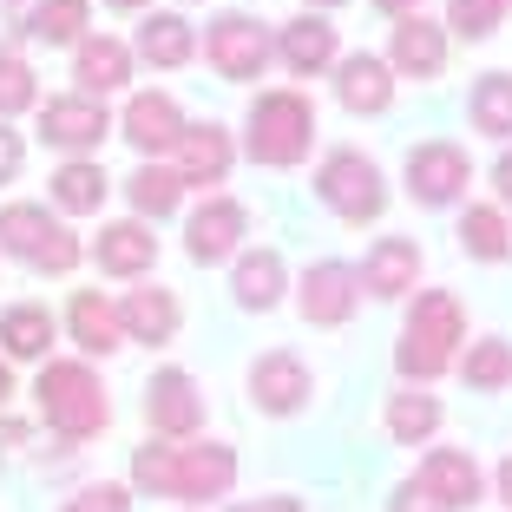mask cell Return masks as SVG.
Listing matches in <instances>:
<instances>
[{"label": "cell", "instance_id": "cell-6", "mask_svg": "<svg viewBox=\"0 0 512 512\" xmlns=\"http://www.w3.org/2000/svg\"><path fill=\"white\" fill-rule=\"evenodd\" d=\"M0 250L33 263V270H46V276H66L79 263V237L60 217H46V204H7L0 211Z\"/></svg>", "mask_w": 512, "mask_h": 512}, {"label": "cell", "instance_id": "cell-22", "mask_svg": "<svg viewBox=\"0 0 512 512\" xmlns=\"http://www.w3.org/2000/svg\"><path fill=\"white\" fill-rule=\"evenodd\" d=\"M276 53H283V66L289 73H322V66H335V27L322 14H302V20H289L283 33H276Z\"/></svg>", "mask_w": 512, "mask_h": 512}, {"label": "cell", "instance_id": "cell-1", "mask_svg": "<svg viewBox=\"0 0 512 512\" xmlns=\"http://www.w3.org/2000/svg\"><path fill=\"white\" fill-rule=\"evenodd\" d=\"M132 486L151 499H224L237 486V453L204 440V447H138L132 453Z\"/></svg>", "mask_w": 512, "mask_h": 512}, {"label": "cell", "instance_id": "cell-47", "mask_svg": "<svg viewBox=\"0 0 512 512\" xmlns=\"http://www.w3.org/2000/svg\"><path fill=\"white\" fill-rule=\"evenodd\" d=\"M302 7H342V0H302Z\"/></svg>", "mask_w": 512, "mask_h": 512}, {"label": "cell", "instance_id": "cell-37", "mask_svg": "<svg viewBox=\"0 0 512 512\" xmlns=\"http://www.w3.org/2000/svg\"><path fill=\"white\" fill-rule=\"evenodd\" d=\"M60 512H132V493H125V486H112V480H99V486H79Z\"/></svg>", "mask_w": 512, "mask_h": 512}, {"label": "cell", "instance_id": "cell-20", "mask_svg": "<svg viewBox=\"0 0 512 512\" xmlns=\"http://www.w3.org/2000/svg\"><path fill=\"white\" fill-rule=\"evenodd\" d=\"M414 276H421V243L414 237H381L362 263V289H375V296H407Z\"/></svg>", "mask_w": 512, "mask_h": 512}, {"label": "cell", "instance_id": "cell-14", "mask_svg": "<svg viewBox=\"0 0 512 512\" xmlns=\"http://www.w3.org/2000/svg\"><path fill=\"white\" fill-rule=\"evenodd\" d=\"M414 486H421V493H434L447 512H460V506H480V486H486V480H480V460H473V453L434 447V453L421 460V480H414Z\"/></svg>", "mask_w": 512, "mask_h": 512}, {"label": "cell", "instance_id": "cell-27", "mask_svg": "<svg viewBox=\"0 0 512 512\" xmlns=\"http://www.w3.org/2000/svg\"><path fill=\"white\" fill-rule=\"evenodd\" d=\"M230 289H237L243 309H276V302H283V256H276V250L237 256V276H230Z\"/></svg>", "mask_w": 512, "mask_h": 512}, {"label": "cell", "instance_id": "cell-41", "mask_svg": "<svg viewBox=\"0 0 512 512\" xmlns=\"http://www.w3.org/2000/svg\"><path fill=\"white\" fill-rule=\"evenodd\" d=\"M493 184H499V197H506V204H512V145L499 151V165H493Z\"/></svg>", "mask_w": 512, "mask_h": 512}, {"label": "cell", "instance_id": "cell-33", "mask_svg": "<svg viewBox=\"0 0 512 512\" xmlns=\"http://www.w3.org/2000/svg\"><path fill=\"white\" fill-rule=\"evenodd\" d=\"M86 0H40L33 7V20H27V33L33 40H46V46H73L79 33H86Z\"/></svg>", "mask_w": 512, "mask_h": 512}, {"label": "cell", "instance_id": "cell-44", "mask_svg": "<svg viewBox=\"0 0 512 512\" xmlns=\"http://www.w3.org/2000/svg\"><path fill=\"white\" fill-rule=\"evenodd\" d=\"M0 447H20V421H0Z\"/></svg>", "mask_w": 512, "mask_h": 512}, {"label": "cell", "instance_id": "cell-16", "mask_svg": "<svg viewBox=\"0 0 512 512\" xmlns=\"http://www.w3.org/2000/svg\"><path fill=\"white\" fill-rule=\"evenodd\" d=\"M250 401L263 407V414H296V407L309 401V368H302L289 348H270V355L250 368Z\"/></svg>", "mask_w": 512, "mask_h": 512}, {"label": "cell", "instance_id": "cell-7", "mask_svg": "<svg viewBox=\"0 0 512 512\" xmlns=\"http://www.w3.org/2000/svg\"><path fill=\"white\" fill-rule=\"evenodd\" d=\"M467 178H473V165L453 138H427V145L407 151V191L421 197V204H434V211L467 191Z\"/></svg>", "mask_w": 512, "mask_h": 512}, {"label": "cell", "instance_id": "cell-28", "mask_svg": "<svg viewBox=\"0 0 512 512\" xmlns=\"http://www.w3.org/2000/svg\"><path fill=\"white\" fill-rule=\"evenodd\" d=\"M138 53H145L151 66H184L197 53V33L184 14H151L145 27H138Z\"/></svg>", "mask_w": 512, "mask_h": 512}, {"label": "cell", "instance_id": "cell-10", "mask_svg": "<svg viewBox=\"0 0 512 512\" xmlns=\"http://www.w3.org/2000/svg\"><path fill=\"white\" fill-rule=\"evenodd\" d=\"M302 322H316V329H342L355 316V302H362V276L348 270V263H316V270L302 276Z\"/></svg>", "mask_w": 512, "mask_h": 512}, {"label": "cell", "instance_id": "cell-11", "mask_svg": "<svg viewBox=\"0 0 512 512\" xmlns=\"http://www.w3.org/2000/svg\"><path fill=\"white\" fill-rule=\"evenodd\" d=\"M243 230H250V211L237 197H211L191 217V230H184V250H191V263H224V256H237Z\"/></svg>", "mask_w": 512, "mask_h": 512}, {"label": "cell", "instance_id": "cell-36", "mask_svg": "<svg viewBox=\"0 0 512 512\" xmlns=\"http://www.w3.org/2000/svg\"><path fill=\"white\" fill-rule=\"evenodd\" d=\"M33 99H40V86H33V66L14 60V53H0V119L27 112Z\"/></svg>", "mask_w": 512, "mask_h": 512}, {"label": "cell", "instance_id": "cell-19", "mask_svg": "<svg viewBox=\"0 0 512 512\" xmlns=\"http://www.w3.org/2000/svg\"><path fill=\"white\" fill-rule=\"evenodd\" d=\"M119 322H125V342H151V348H165L171 335H178L184 309L171 289H132V296L119 302Z\"/></svg>", "mask_w": 512, "mask_h": 512}, {"label": "cell", "instance_id": "cell-31", "mask_svg": "<svg viewBox=\"0 0 512 512\" xmlns=\"http://www.w3.org/2000/svg\"><path fill=\"white\" fill-rule=\"evenodd\" d=\"M388 434L401 447H421V440L440 434V401L434 394H394L388 401Z\"/></svg>", "mask_w": 512, "mask_h": 512}, {"label": "cell", "instance_id": "cell-34", "mask_svg": "<svg viewBox=\"0 0 512 512\" xmlns=\"http://www.w3.org/2000/svg\"><path fill=\"white\" fill-rule=\"evenodd\" d=\"M467 388H480V394H499L512 381V348L506 342H493V335H486V342H473L467 348Z\"/></svg>", "mask_w": 512, "mask_h": 512}, {"label": "cell", "instance_id": "cell-9", "mask_svg": "<svg viewBox=\"0 0 512 512\" xmlns=\"http://www.w3.org/2000/svg\"><path fill=\"white\" fill-rule=\"evenodd\" d=\"M145 421L151 434H165V440H184L204 427V394H197V381L184 375V368H158L145 388Z\"/></svg>", "mask_w": 512, "mask_h": 512}, {"label": "cell", "instance_id": "cell-45", "mask_svg": "<svg viewBox=\"0 0 512 512\" xmlns=\"http://www.w3.org/2000/svg\"><path fill=\"white\" fill-rule=\"evenodd\" d=\"M106 7H119V14H138V7H151V0H106Z\"/></svg>", "mask_w": 512, "mask_h": 512}, {"label": "cell", "instance_id": "cell-2", "mask_svg": "<svg viewBox=\"0 0 512 512\" xmlns=\"http://www.w3.org/2000/svg\"><path fill=\"white\" fill-rule=\"evenodd\" d=\"M243 145H250L256 165H270V171L302 165L309 145H316V106H309L302 92H256Z\"/></svg>", "mask_w": 512, "mask_h": 512}, {"label": "cell", "instance_id": "cell-40", "mask_svg": "<svg viewBox=\"0 0 512 512\" xmlns=\"http://www.w3.org/2000/svg\"><path fill=\"white\" fill-rule=\"evenodd\" d=\"M230 512H302V499H289V493H270V499H237Z\"/></svg>", "mask_w": 512, "mask_h": 512}, {"label": "cell", "instance_id": "cell-42", "mask_svg": "<svg viewBox=\"0 0 512 512\" xmlns=\"http://www.w3.org/2000/svg\"><path fill=\"white\" fill-rule=\"evenodd\" d=\"M388 20H407V14H421V0H375Z\"/></svg>", "mask_w": 512, "mask_h": 512}, {"label": "cell", "instance_id": "cell-38", "mask_svg": "<svg viewBox=\"0 0 512 512\" xmlns=\"http://www.w3.org/2000/svg\"><path fill=\"white\" fill-rule=\"evenodd\" d=\"M20 165H27V145H20V132H7V125H0V184H14Z\"/></svg>", "mask_w": 512, "mask_h": 512}, {"label": "cell", "instance_id": "cell-30", "mask_svg": "<svg viewBox=\"0 0 512 512\" xmlns=\"http://www.w3.org/2000/svg\"><path fill=\"white\" fill-rule=\"evenodd\" d=\"M125 191H132L138 217H171V211H178V197H184V178L165 171V165H138L132 178H125Z\"/></svg>", "mask_w": 512, "mask_h": 512}, {"label": "cell", "instance_id": "cell-3", "mask_svg": "<svg viewBox=\"0 0 512 512\" xmlns=\"http://www.w3.org/2000/svg\"><path fill=\"white\" fill-rule=\"evenodd\" d=\"M33 394H40V414H46V427H53L60 440H92L112 421L106 388H99V375H92L86 362H46Z\"/></svg>", "mask_w": 512, "mask_h": 512}, {"label": "cell", "instance_id": "cell-32", "mask_svg": "<svg viewBox=\"0 0 512 512\" xmlns=\"http://www.w3.org/2000/svg\"><path fill=\"white\" fill-rule=\"evenodd\" d=\"M467 112L486 138H512V73H486L480 86H473Z\"/></svg>", "mask_w": 512, "mask_h": 512}, {"label": "cell", "instance_id": "cell-23", "mask_svg": "<svg viewBox=\"0 0 512 512\" xmlns=\"http://www.w3.org/2000/svg\"><path fill=\"white\" fill-rule=\"evenodd\" d=\"M66 329H73V342L86 348V355H112V348L125 342L119 309H112L99 289H79V296H73V309H66Z\"/></svg>", "mask_w": 512, "mask_h": 512}, {"label": "cell", "instance_id": "cell-29", "mask_svg": "<svg viewBox=\"0 0 512 512\" xmlns=\"http://www.w3.org/2000/svg\"><path fill=\"white\" fill-rule=\"evenodd\" d=\"M460 250L480 256V263H499V256L512 250L506 211H499V204H467V217H460Z\"/></svg>", "mask_w": 512, "mask_h": 512}, {"label": "cell", "instance_id": "cell-39", "mask_svg": "<svg viewBox=\"0 0 512 512\" xmlns=\"http://www.w3.org/2000/svg\"><path fill=\"white\" fill-rule=\"evenodd\" d=\"M388 512H447L434 493H421V486L407 480V486H394V499H388Z\"/></svg>", "mask_w": 512, "mask_h": 512}, {"label": "cell", "instance_id": "cell-17", "mask_svg": "<svg viewBox=\"0 0 512 512\" xmlns=\"http://www.w3.org/2000/svg\"><path fill=\"white\" fill-rule=\"evenodd\" d=\"M388 66H394V73H407V79H440V66H447V33H440L434 20H421V14L394 20Z\"/></svg>", "mask_w": 512, "mask_h": 512}, {"label": "cell", "instance_id": "cell-26", "mask_svg": "<svg viewBox=\"0 0 512 512\" xmlns=\"http://www.w3.org/2000/svg\"><path fill=\"white\" fill-rule=\"evenodd\" d=\"M0 348H7L14 362H40L46 348H53V316H46L40 302H14V309L0 316Z\"/></svg>", "mask_w": 512, "mask_h": 512}, {"label": "cell", "instance_id": "cell-8", "mask_svg": "<svg viewBox=\"0 0 512 512\" xmlns=\"http://www.w3.org/2000/svg\"><path fill=\"white\" fill-rule=\"evenodd\" d=\"M204 53H211V66L224 79H263V66H270V33L256 27L250 14H217Z\"/></svg>", "mask_w": 512, "mask_h": 512}, {"label": "cell", "instance_id": "cell-25", "mask_svg": "<svg viewBox=\"0 0 512 512\" xmlns=\"http://www.w3.org/2000/svg\"><path fill=\"white\" fill-rule=\"evenodd\" d=\"M106 191H112V178L92 165V158H66V165L53 171V204L73 211V217H92L99 204H106Z\"/></svg>", "mask_w": 512, "mask_h": 512}, {"label": "cell", "instance_id": "cell-12", "mask_svg": "<svg viewBox=\"0 0 512 512\" xmlns=\"http://www.w3.org/2000/svg\"><path fill=\"white\" fill-rule=\"evenodd\" d=\"M106 132H112L106 106L86 99V92H73V99H46V112H40V138L60 145V151H92Z\"/></svg>", "mask_w": 512, "mask_h": 512}, {"label": "cell", "instance_id": "cell-15", "mask_svg": "<svg viewBox=\"0 0 512 512\" xmlns=\"http://www.w3.org/2000/svg\"><path fill=\"white\" fill-rule=\"evenodd\" d=\"M125 138H132V151H145V158L178 151V138H184L178 99H171V92H138L132 106H125Z\"/></svg>", "mask_w": 512, "mask_h": 512}, {"label": "cell", "instance_id": "cell-24", "mask_svg": "<svg viewBox=\"0 0 512 512\" xmlns=\"http://www.w3.org/2000/svg\"><path fill=\"white\" fill-rule=\"evenodd\" d=\"M73 79H79V92H86V99H99V92H119L125 79H132V53H125L112 33H99V40H79Z\"/></svg>", "mask_w": 512, "mask_h": 512}, {"label": "cell", "instance_id": "cell-13", "mask_svg": "<svg viewBox=\"0 0 512 512\" xmlns=\"http://www.w3.org/2000/svg\"><path fill=\"white\" fill-rule=\"evenodd\" d=\"M335 99H342L348 112H388L394 106V66L381 60V53H348V60H335Z\"/></svg>", "mask_w": 512, "mask_h": 512}, {"label": "cell", "instance_id": "cell-43", "mask_svg": "<svg viewBox=\"0 0 512 512\" xmlns=\"http://www.w3.org/2000/svg\"><path fill=\"white\" fill-rule=\"evenodd\" d=\"M499 499H506V506H512V453H506V460H499Z\"/></svg>", "mask_w": 512, "mask_h": 512}, {"label": "cell", "instance_id": "cell-18", "mask_svg": "<svg viewBox=\"0 0 512 512\" xmlns=\"http://www.w3.org/2000/svg\"><path fill=\"white\" fill-rule=\"evenodd\" d=\"M178 178L184 184H224L230 178V132L217 119L184 125V138H178Z\"/></svg>", "mask_w": 512, "mask_h": 512}, {"label": "cell", "instance_id": "cell-4", "mask_svg": "<svg viewBox=\"0 0 512 512\" xmlns=\"http://www.w3.org/2000/svg\"><path fill=\"white\" fill-rule=\"evenodd\" d=\"M460 335H467L460 302H453L447 289H427V296H414V316H407V329H401V355H394V362H401L407 381H434V375H447Z\"/></svg>", "mask_w": 512, "mask_h": 512}, {"label": "cell", "instance_id": "cell-21", "mask_svg": "<svg viewBox=\"0 0 512 512\" xmlns=\"http://www.w3.org/2000/svg\"><path fill=\"white\" fill-rule=\"evenodd\" d=\"M92 256H99V270H106V276H138V270H151V263H158V237H151L138 217H125V224H106V230H99Z\"/></svg>", "mask_w": 512, "mask_h": 512}, {"label": "cell", "instance_id": "cell-46", "mask_svg": "<svg viewBox=\"0 0 512 512\" xmlns=\"http://www.w3.org/2000/svg\"><path fill=\"white\" fill-rule=\"evenodd\" d=\"M7 394H14V375H7V362H0V401H7Z\"/></svg>", "mask_w": 512, "mask_h": 512}, {"label": "cell", "instance_id": "cell-5", "mask_svg": "<svg viewBox=\"0 0 512 512\" xmlns=\"http://www.w3.org/2000/svg\"><path fill=\"white\" fill-rule=\"evenodd\" d=\"M316 197L329 204L342 224H375L381 211H388V184H381V165L368 158V151H329L316 171Z\"/></svg>", "mask_w": 512, "mask_h": 512}, {"label": "cell", "instance_id": "cell-35", "mask_svg": "<svg viewBox=\"0 0 512 512\" xmlns=\"http://www.w3.org/2000/svg\"><path fill=\"white\" fill-rule=\"evenodd\" d=\"M506 14H512V0H447V27L460 40H486Z\"/></svg>", "mask_w": 512, "mask_h": 512}]
</instances>
